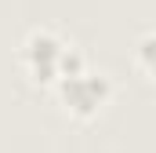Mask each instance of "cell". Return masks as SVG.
<instances>
[{"instance_id":"obj_1","label":"cell","mask_w":156,"mask_h":153,"mask_svg":"<svg viewBox=\"0 0 156 153\" xmlns=\"http://www.w3.org/2000/svg\"><path fill=\"white\" fill-rule=\"evenodd\" d=\"M18 62H22L26 76L37 88H55L62 76L80 73L87 66V58L62 33H55L51 26H37V29H29L22 37V44H18Z\"/></svg>"},{"instance_id":"obj_2","label":"cell","mask_w":156,"mask_h":153,"mask_svg":"<svg viewBox=\"0 0 156 153\" xmlns=\"http://www.w3.org/2000/svg\"><path fill=\"white\" fill-rule=\"evenodd\" d=\"M51 91H55L62 113H69L73 120H94V117L109 106V99H113V80H109V73H102V69L83 66L80 73L62 76Z\"/></svg>"},{"instance_id":"obj_3","label":"cell","mask_w":156,"mask_h":153,"mask_svg":"<svg viewBox=\"0 0 156 153\" xmlns=\"http://www.w3.org/2000/svg\"><path fill=\"white\" fill-rule=\"evenodd\" d=\"M153 33H142V40H138V51H134V62H138V69H142V76L149 80L153 76Z\"/></svg>"}]
</instances>
